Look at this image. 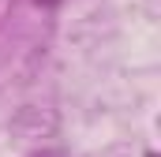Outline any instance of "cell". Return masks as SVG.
Listing matches in <instances>:
<instances>
[{"instance_id":"1","label":"cell","mask_w":161,"mask_h":157,"mask_svg":"<svg viewBox=\"0 0 161 157\" xmlns=\"http://www.w3.org/2000/svg\"><path fill=\"white\" fill-rule=\"evenodd\" d=\"M30 157H64L60 150H41V154H30Z\"/></svg>"},{"instance_id":"2","label":"cell","mask_w":161,"mask_h":157,"mask_svg":"<svg viewBox=\"0 0 161 157\" xmlns=\"http://www.w3.org/2000/svg\"><path fill=\"white\" fill-rule=\"evenodd\" d=\"M34 4H41V8H53V4H60V0H34Z\"/></svg>"}]
</instances>
